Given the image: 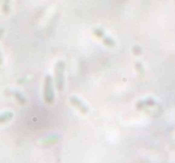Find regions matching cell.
I'll use <instances>...</instances> for the list:
<instances>
[{"label":"cell","mask_w":175,"mask_h":163,"mask_svg":"<svg viewBox=\"0 0 175 163\" xmlns=\"http://www.w3.org/2000/svg\"><path fill=\"white\" fill-rule=\"evenodd\" d=\"M44 101L47 104H52L54 102V91H53V80L49 74L46 76L44 78Z\"/></svg>","instance_id":"1"},{"label":"cell","mask_w":175,"mask_h":163,"mask_svg":"<svg viewBox=\"0 0 175 163\" xmlns=\"http://www.w3.org/2000/svg\"><path fill=\"white\" fill-rule=\"evenodd\" d=\"M64 68H65V64L64 61H58L57 66H55V86L59 91H61L64 89Z\"/></svg>","instance_id":"2"},{"label":"cell","mask_w":175,"mask_h":163,"mask_svg":"<svg viewBox=\"0 0 175 163\" xmlns=\"http://www.w3.org/2000/svg\"><path fill=\"white\" fill-rule=\"evenodd\" d=\"M70 102L72 106H74L79 112H82L83 114H88L89 113V108H88V106L84 103V102H82L80 99L78 97H76V96H72L70 98Z\"/></svg>","instance_id":"3"},{"label":"cell","mask_w":175,"mask_h":163,"mask_svg":"<svg viewBox=\"0 0 175 163\" xmlns=\"http://www.w3.org/2000/svg\"><path fill=\"white\" fill-rule=\"evenodd\" d=\"M155 104H156L155 99L147 98V99H143V101L138 102V103H137V108H138V109H143L144 107H151V106H155Z\"/></svg>","instance_id":"4"},{"label":"cell","mask_w":175,"mask_h":163,"mask_svg":"<svg viewBox=\"0 0 175 163\" xmlns=\"http://www.w3.org/2000/svg\"><path fill=\"white\" fill-rule=\"evenodd\" d=\"M12 116H13V114H12V113H10V112L5 113L4 115H0V124H2V122H6V121L11 120V119H12Z\"/></svg>","instance_id":"5"},{"label":"cell","mask_w":175,"mask_h":163,"mask_svg":"<svg viewBox=\"0 0 175 163\" xmlns=\"http://www.w3.org/2000/svg\"><path fill=\"white\" fill-rule=\"evenodd\" d=\"M102 41H103V43H105V46H109V47H114L115 46V43H114V41L110 38V37H107V36H103L102 37Z\"/></svg>","instance_id":"6"},{"label":"cell","mask_w":175,"mask_h":163,"mask_svg":"<svg viewBox=\"0 0 175 163\" xmlns=\"http://www.w3.org/2000/svg\"><path fill=\"white\" fill-rule=\"evenodd\" d=\"M15 97L17 98V101H18L21 104H24V103H25V99H24V97H23V95H22V94H19L18 91H16V93H15Z\"/></svg>","instance_id":"7"},{"label":"cell","mask_w":175,"mask_h":163,"mask_svg":"<svg viewBox=\"0 0 175 163\" xmlns=\"http://www.w3.org/2000/svg\"><path fill=\"white\" fill-rule=\"evenodd\" d=\"M94 34H95V36H97V37H100V38H102V37L105 36V33H103L101 29H94Z\"/></svg>","instance_id":"8"},{"label":"cell","mask_w":175,"mask_h":163,"mask_svg":"<svg viewBox=\"0 0 175 163\" xmlns=\"http://www.w3.org/2000/svg\"><path fill=\"white\" fill-rule=\"evenodd\" d=\"M132 51H133V54H134V55L141 54V48H140L139 46H134V47L132 48Z\"/></svg>","instance_id":"9"},{"label":"cell","mask_w":175,"mask_h":163,"mask_svg":"<svg viewBox=\"0 0 175 163\" xmlns=\"http://www.w3.org/2000/svg\"><path fill=\"white\" fill-rule=\"evenodd\" d=\"M136 68H137V71H138V73H139L140 76L144 74V68H143V66H141L140 63H137V64H136Z\"/></svg>","instance_id":"10"},{"label":"cell","mask_w":175,"mask_h":163,"mask_svg":"<svg viewBox=\"0 0 175 163\" xmlns=\"http://www.w3.org/2000/svg\"><path fill=\"white\" fill-rule=\"evenodd\" d=\"M8 1H10V0H6V1H5V4H6V10H5V12H6V13L8 12Z\"/></svg>","instance_id":"11"},{"label":"cell","mask_w":175,"mask_h":163,"mask_svg":"<svg viewBox=\"0 0 175 163\" xmlns=\"http://www.w3.org/2000/svg\"><path fill=\"white\" fill-rule=\"evenodd\" d=\"M2 64V58H1V54H0V65Z\"/></svg>","instance_id":"12"}]
</instances>
